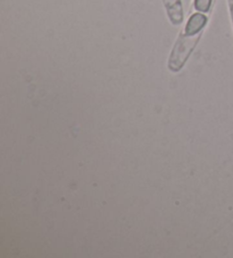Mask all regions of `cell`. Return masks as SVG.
<instances>
[{
  "label": "cell",
  "instance_id": "1",
  "mask_svg": "<svg viewBox=\"0 0 233 258\" xmlns=\"http://www.w3.org/2000/svg\"><path fill=\"white\" fill-rule=\"evenodd\" d=\"M197 41V36H186V38H183L180 42L176 44V49H174L172 58H170V68L178 70L184 63V60L188 57L191 49L194 48V46Z\"/></svg>",
  "mask_w": 233,
  "mask_h": 258
},
{
  "label": "cell",
  "instance_id": "2",
  "mask_svg": "<svg viewBox=\"0 0 233 258\" xmlns=\"http://www.w3.org/2000/svg\"><path fill=\"white\" fill-rule=\"evenodd\" d=\"M206 16L202 14H194L190 18L188 24L186 28V36H196L197 33L202 30L204 26L206 24Z\"/></svg>",
  "mask_w": 233,
  "mask_h": 258
},
{
  "label": "cell",
  "instance_id": "3",
  "mask_svg": "<svg viewBox=\"0 0 233 258\" xmlns=\"http://www.w3.org/2000/svg\"><path fill=\"white\" fill-rule=\"evenodd\" d=\"M212 0H194V6L199 12H207L210 10Z\"/></svg>",
  "mask_w": 233,
  "mask_h": 258
}]
</instances>
